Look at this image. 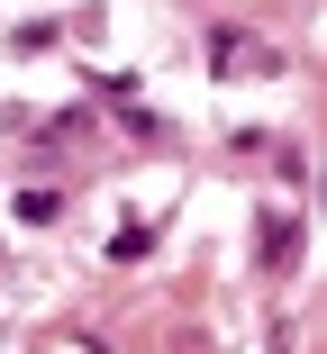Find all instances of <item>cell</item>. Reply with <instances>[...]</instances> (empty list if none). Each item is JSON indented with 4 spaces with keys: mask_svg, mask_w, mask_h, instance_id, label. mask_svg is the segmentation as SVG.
<instances>
[{
    "mask_svg": "<svg viewBox=\"0 0 327 354\" xmlns=\"http://www.w3.org/2000/svg\"><path fill=\"white\" fill-rule=\"evenodd\" d=\"M291 245H300V227H291V218H264V263H273V272L291 263Z\"/></svg>",
    "mask_w": 327,
    "mask_h": 354,
    "instance_id": "obj_1",
    "label": "cell"
}]
</instances>
